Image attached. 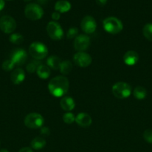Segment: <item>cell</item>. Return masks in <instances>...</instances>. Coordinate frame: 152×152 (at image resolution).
I'll return each instance as SVG.
<instances>
[{
    "label": "cell",
    "instance_id": "obj_6",
    "mask_svg": "<svg viewBox=\"0 0 152 152\" xmlns=\"http://www.w3.org/2000/svg\"><path fill=\"white\" fill-rule=\"evenodd\" d=\"M25 126L29 129H40L44 124V119L43 116L37 113H31L25 117L24 120Z\"/></svg>",
    "mask_w": 152,
    "mask_h": 152
},
{
    "label": "cell",
    "instance_id": "obj_14",
    "mask_svg": "<svg viewBox=\"0 0 152 152\" xmlns=\"http://www.w3.org/2000/svg\"><path fill=\"white\" fill-rule=\"evenodd\" d=\"M25 77V72L22 68H16L13 70L10 74V80L15 85H19L24 81Z\"/></svg>",
    "mask_w": 152,
    "mask_h": 152
},
{
    "label": "cell",
    "instance_id": "obj_37",
    "mask_svg": "<svg viewBox=\"0 0 152 152\" xmlns=\"http://www.w3.org/2000/svg\"><path fill=\"white\" fill-rule=\"evenodd\" d=\"M24 1H31V0H24Z\"/></svg>",
    "mask_w": 152,
    "mask_h": 152
},
{
    "label": "cell",
    "instance_id": "obj_12",
    "mask_svg": "<svg viewBox=\"0 0 152 152\" xmlns=\"http://www.w3.org/2000/svg\"><path fill=\"white\" fill-rule=\"evenodd\" d=\"M27 55L26 51L23 49H16L12 52L10 55V60L14 63L15 65H22L26 62Z\"/></svg>",
    "mask_w": 152,
    "mask_h": 152
},
{
    "label": "cell",
    "instance_id": "obj_10",
    "mask_svg": "<svg viewBox=\"0 0 152 152\" xmlns=\"http://www.w3.org/2000/svg\"><path fill=\"white\" fill-rule=\"evenodd\" d=\"M74 62L79 67L86 68L92 63V57L85 52H77L73 56Z\"/></svg>",
    "mask_w": 152,
    "mask_h": 152
},
{
    "label": "cell",
    "instance_id": "obj_22",
    "mask_svg": "<svg viewBox=\"0 0 152 152\" xmlns=\"http://www.w3.org/2000/svg\"><path fill=\"white\" fill-rule=\"evenodd\" d=\"M60 71L64 75H66L69 74L72 70V64L71 63V62H69V60L63 61V62H61V67H60Z\"/></svg>",
    "mask_w": 152,
    "mask_h": 152
},
{
    "label": "cell",
    "instance_id": "obj_34",
    "mask_svg": "<svg viewBox=\"0 0 152 152\" xmlns=\"http://www.w3.org/2000/svg\"><path fill=\"white\" fill-rule=\"evenodd\" d=\"M4 5H5V3H4V0H0V10L4 8Z\"/></svg>",
    "mask_w": 152,
    "mask_h": 152
},
{
    "label": "cell",
    "instance_id": "obj_30",
    "mask_svg": "<svg viewBox=\"0 0 152 152\" xmlns=\"http://www.w3.org/2000/svg\"><path fill=\"white\" fill-rule=\"evenodd\" d=\"M40 134H41L43 136H49L50 134V130H49V128H42L40 129Z\"/></svg>",
    "mask_w": 152,
    "mask_h": 152
},
{
    "label": "cell",
    "instance_id": "obj_26",
    "mask_svg": "<svg viewBox=\"0 0 152 152\" xmlns=\"http://www.w3.org/2000/svg\"><path fill=\"white\" fill-rule=\"evenodd\" d=\"M15 65L10 59H7L2 63V69L5 71H10L13 69Z\"/></svg>",
    "mask_w": 152,
    "mask_h": 152
},
{
    "label": "cell",
    "instance_id": "obj_1",
    "mask_svg": "<svg viewBox=\"0 0 152 152\" xmlns=\"http://www.w3.org/2000/svg\"><path fill=\"white\" fill-rule=\"evenodd\" d=\"M48 88L52 96L55 97H61L68 91L69 83L66 77L58 76L50 80Z\"/></svg>",
    "mask_w": 152,
    "mask_h": 152
},
{
    "label": "cell",
    "instance_id": "obj_24",
    "mask_svg": "<svg viewBox=\"0 0 152 152\" xmlns=\"http://www.w3.org/2000/svg\"><path fill=\"white\" fill-rule=\"evenodd\" d=\"M144 37L149 41L152 42V23H148L142 29Z\"/></svg>",
    "mask_w": 152,
    "mask_h": 152
},
{
    "label": "cell",
    "instance_id": "obj_17",
    "mask_svg": "<svg viewBox=\"0 0 152 152\" xmlns=\"http://www.w3.org/2000/svg\"><path fill=\"white\" fill-rule=\"evenodd\" d=\"M55 9L60 13H66L71 9V4L66 0H59L55 4Z\"/></svg>",
    "mask_w": 152,
    "mask_h": 152
},
{
    "label": "cell",
    "instance_id": "obj_15",
    "mask_svg": "<svg viewBox=\"0 0 152 152\" xmlns=\"http://www.w3.org/2000/svg\"><path fill=\"white\" fill-rule=\"evenodd\" d=\"M124 62L127 65L129 66H133L136 65L139 60V55L134 50H128V52L125 53L123 56Z\"/></svg>",
    "mask_w": 152,
    "mask_h": 152
},
{
    "label": "cell",
    "instance_id": "obj_8",
    "mask_svg": "<svg viewBox=\"0 0 152 152\" xmlns=\"http://www.w3.org/2000/svg\"><path fill=\"white\" fill-rule=\"evenodd\" d=\"M16 28V21L10 16H4L0 19V29L5 34H11Z\"/></svg>",
    "mask_w": 152,
    "mask_h": 152
},
{
    "label": "cell",
    "instance_id": "obj_9",
    "mask_svg": "<svg viewBox=\"0 0 152 152\" xmlns=\"http://www.w3.org/2000/svg\"><path fill=\"white\" fill-rule=\"evenodd\" d=\"M90 45V39L85 34L77 35L74 41V47L78 52H83L88 49Z\"/></svg>",
    "mask_w": 152,
    "mask_h": 152
},
{
    "label": "cell",
    "instance_id": "obj_31",
    "mask_svg": "<svg viewBox=\"0 0 152 152\" xmlns=\"http://www.w3.org/2000/svg\"><path fill=\"white\" fill-rule=\"evenodd\" d=\"M60 17H61V14H60L59 12H54L52 14V18L54 19V20H58V19H60Z\"/></svg>",
    "mask_w": 152,
    "mask_h": 152
},
{
    "label": "cell",
    "instance_id": "obj_27",
    "mask_svg": "<svg viewBox=\"0 0 152 152\" xmlns=\"http://www.w3.org/2000/svg\"><path fill=\"white\" fill-rule=\"evenodd\" d=\"M78 34V29L77 28H75V27H72V28H70L68 30L66 34V37L67 39H73L75 38L76 37Z\"/></svg>",
    "mask_w": 152,
    "mask_h": 152
},
{
    "label": "cell",
    "instance_id": "obj_5",
    "mask_svg": "<svg viewBox=\"0 0 152 152\" xmlns=\"http://www.w3.org/2000/svg\"><path fill=\"white\" fill-rule=\"evenodd\" d=\"M25 15L26 18L31 21L40 19L43 16V10L39 4L30 3L25 8Z\"/></svg>",
    "mask_w": 152,
    "mask_h": 152
},
{
    "label": "cell",
    "instance_id": "obj_7",
    "mask_svg": "<svg viewBox=\"0 0 152 152\" xmlns=\"http://www.w3.org/2000/svg\"><path fill=\"white\" fill-rule=\"evenodd\" d=\"M46 31L51 39L54 40H61L63 37V31L62 28L58 22L52 21L48 23Z\"/></svg>",
    "mask_w": 152,
    "mask_h": 152
},
{
    "label": "cell",
    "instance_id": "obj_32",
    "mask_svg": "<svg viewBox=\"0 0 152 152\" xmlns=\"http://www.w3.org/2000/svg\"><path fill=\"white\" fill-rule=\"evenodd\" d=\"M96 1V3L99 6H104L107 4V0H95Z\"/></svg>",
    "mask_w": 152,
    "mask_h": 152
},
{
    "label": "cell",
    "instance_id": "obj_29",
    "mask_svg": "<svg viewBox=\"0 0 152 152\" xmlns=\"http://www.w3.org/2000/svg\"><path fill=\"white\" fill-rule=\"evenodd\" d=\"M37 62H31L26 66V70L28 73H34V71H37V68L39 65H37Z\"/></svg>",
    "mask_w": 152,
    "mask_h": 152
},
{
    "label": "cell",
    "instance_id": "obj_18",
    "mask_svg": "<svg viewBox=\"0 0 152 152\" xmlns=\"http://www.w3.org/2000/svg\"><path fill=\"white\" fill-rule=\"evenodd\" d=\"M37 74L40 79L46 80L50 77L51 70L46 65H40L37 69Z\"/></svg>",
    "mask_w": 152,
    "mask_h": 152
},
{
    "label": "cell",
    "instance_id": "obj_4",
    "mask_svg": "<svg viewBox=\"0 0 152 152\" xmlns=\"http://www.w3.org/2000/svg\"><path fill=\"white\" fill-rule=\"evenodd\" d=\"M29 53L36 59H43L48 55V48L44 44L39 42L31 43L29 47Z\"/></svg>",
    "mask_w": 152,
    "mask_h": 152
},
{
    "label": "cell",
    "instance_id": "obj_2",
    "mask_svg": "<svg viewBox=\"0 0 152 152\" xmlns=\"http://www.w3.org/2000/svg\"><path fill=\"white\" fill-rule=\"evenodd\" d=\"M104 29L111 34H117L123 29V24L118 18L110 16L106 18L103 22Z\"/></svg>",
    "mask_w": 152,
    "mask_h": 152
},
{
    "label": "cell",
    "instance_id": "obj_19",
    "mask_svg": "<svg viewBox=\"0 0 152 152\" xmlns=\"http://www.w3.org/2000/svg\"><path fill=\"white\" fill-rule=\"evenodd\" d=\"M61 61L59 57L56 56H51L46 60L47 66L49 68H52L53 70H58L60 69V67L61 65Z\"/></svg>",
    "mask_w": 152,
    "mask_h": 152
},
{
    "label": "cell",
    "instance_id": "obj_16",
    "mask_svg": "<svg viewBox=\"0 0 152 152\" xmlns=\"http://www.w3.org/2000/svg\"><path fill=\"white\" fill-rule=\"evenodd\" d=\"M61 106L64 111H72L75 106V102L74 99L70 96H64L61 100Z\"/></svg>",
    "mask_w": 152,
    "mask_h": 152
},
{
    "label": "cell",
    "instance_id": "obj_33",
    "mask_svg": "<svg viewBox=\"0 0 152 152\" xmlns=\"http://www.w3.org/2000/svg\"><path fill=\"white\" fill-rule=\"evenodd\" d=\"M19 152H33L32 149L28 147H25V148H22V149H20L19 151Z\"/></svg>",
    "mask_w": 152,
    "mask_h": 152
},
{
    "label": "cell",
    "instance_id": "obj_3",
    "mask_svg": "<svg viewBox=\"0 0 152 152\" xmlns=\"http://www.w3.org/2000/svg\"><path fill=\"white\" fill-rule=\"evenodd\" d=\"M112 92L118 99H125L131 94V86L124 82H119L113 85Z\"/></svg>",
    "mask_w": 152,
    "mask_h": 152
},
{
    "label": "cell",
    "instance_id": "obj_20",
    "mask_svg": "<svg viewBox=\"0 0 152 152\" xmlns=\"http://www.w3.org/2000/svg\"><path fill=\"white\" fill-rule=\"evenodd\" d=\"M46 145V142L44 138L41 137H37L32 140L31 142V145L32 148L35 150H40L45 147Z\"/></svg>",
    "mask_w": 152,
    "mask_h": 152
},
{
    "label": "cell",
    "instance_id": "obj_23",
    "mask_svg": "<svg viewBox=\"0 0 152 152\" xmlns=\"http://www.w3.org/2000/svg\"><path fill=\"white\" fill-rule=\"evenodd\" d=\"M9 40H10V42L14 45H20L23 42L24 38L22 34H19V33H16V34H12L10 36Z\"/></svg>",
    "mask_w": 152,
    "mask_h": 152
},
{
    "label": "cell",
    "instance_id": "obj_28",
    "mask_svg": "<svg viewBox=\"0 0 152 152\" xmlns=\"http://www.w3.org/2000/svg\"><path fill=\"white\" fill-rule=\"evenodd\" d=\"M143 138L148 143L152 144V130L151 129H147L143 133Z\"/></svg>",
    "mask_w": 152,
    "mask_h": 152
},
{
    "label": "cell",
    "instance_id": "obj_25",
    "mask_svg": "<svg viewBox=\"0 0 152 152\" xmlns=\"http://www.w3.org/2000/svg\"><path fill=\"white\" fill-rule=\"evenodd\" d=\"M63 120L66 124H72L75 121V117L71 112H66L63 116Z\"/></svg>",
    "mask_w": 152,
    "mask_h": 152
},
{
    "label": "cell",
    "instance_id": "obj_13",
    "mask_svg": "<svg viewBox=\"0 0 152 152\" xmlns=\"http://www.w3.org/2000/svg\"><path fill=\"white\" fill-rule=\"evenodd\" d=\"M75 122L78 126L86 128L91 126L92 120L90 116L86 113H80L75 117Z\"/></svg>",
    "mask_w": 152,
    "mask_h": 152
},
{
    "label": "cell",
    "instance_id": "obj_36",
    "mask_svg": "<svg viewBox=\"0 0 152 152\" xmlns=\"http://www.w3.org/2000/svg\"><path fill=\"white\" fill-rule=\"evenodd\" d=\"M0 152H9V151L6 149H1L0 150Z\"/></svg>",
    "mask_w": 152,
    "mask_h": 152
},
{
    "label": "cell",
    "instance_id": "obj_21",
    "mask_svg": "<svg viewBox=\"0 0 152 152\" xmlns=\"http://www.w3.org/2000/svg\"><path fill=\"white\" fill-rule=\"evenodd\" d=\"M134 97L137 99H143L145 98L146 95H147V91L145 88L142 87V86H138V87L135 88L133 92Z\"/></svg>",
    "mask_w": 152,
    "mask_h": 152
},
{
    "label": "cell",
    "instance_id": "obj_11",
    "mask_svg": "<svg viewBox=\"0 0 152 152\" xmlns=\"http://www.w3.org/2000/svg\"><path fill=\"white\" fill-rule=\"evenodd\" d=\"M97 24L95 19L91 16H86L83 17L80 23V28L82 31L86 34H92L96 29Z\"/></svg>",
    "mask_w": 152,
    "mask_h": 152
},
{
    "label": "cell",
    "instance_id": "obj_35",
    "mask_svg": "<svg viewBox=\"0 0 152 152\" xmlns=\"http://www.w3.org/2000/svg\"><path fill=\"white\" fill-rule=\"evenodd\" d=\"M40 4H45L47 1V0H37Z\"/></svg>",
    "mask_w": 152,
    "mask_h": 152
}]
</instances>
